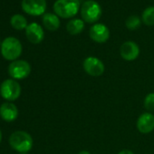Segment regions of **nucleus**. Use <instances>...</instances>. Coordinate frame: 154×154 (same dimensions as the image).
Masks as SVG:
<instances>
[{"label": "nucleus", "mask_w": 154, "mask_h": 154, "mask_svg": "<svg viewBox=\"0 0 154 154\" xmlns=\"http://www.w3.org/2000/svg\"><path fill=\"white\" fill-rule=\"evenodd\" d=\"M9 144L15 150L26 153L33 147V138L25 131H17L10 135Z\"/></svg>", "instance_id": "obj_1"}, {"label": "nucleus", "mask_w": 154, "mask_h": 154, "mask_svg": "<svg viewBox=\"0 0 154 154\" xmlns=\"http://www.w3.org/2000/svg\"><path fill=\"white\" fill-rule=\"evenodd\" d=\"M80 9L79 0H56L54 4V11L62 18H72Z\"/></svg>", "instance_id": "obj_2"}, {"label": "nucleus", "mask_w": 154, "mask_h": 154, "mask_svg": "<svg viewBox=\"0 0 154 154\" xmlns=\"http://www.w3.org/2000/svg\"><path fill=\"white\" fill-rule=\"evenodd\" d=\"M1 54L6 60L16 61L22 54L20 41L13 36L7 37L1 44Z\"/></svg>", "instance_id": "obj_3"}, {"label": "nucleus", "mask_w": 154, "mask_h": 154, "mask_svg": "<svg viewBox=\"0 0 154 154\" xmlns=\"http://www.w3.org/2000/svg\"><path fill=\"white\" fill-rule=\"evenodd\" d=\"M102 8L94 0L85 1L81 8V16L85 22L89 24H94L97 22L102 17Z\"/></svg>", "instance_id": "obj_4"}, {"label": "nucleus", "mask_w": 154, "mask_h": 154, "mask_svg": "<svg viewBox=\"0 0 154 154\" xmlns=\"http://www.w3.org/2000/svg\"><path fill=\"white\" fill-rule=\"evenodd\" d=\"M0 94L8 102L16 101L21 94V86L17 81L8 79L0 85Z\"/></svg>", "instance_id": "obj_5"}, {"label": "nucleus", "mask_w": 154, "mask_h": 154, "mask_svg": "<svg viewBox=\"0 0 154 154\" xmlns=\"http://www.w3.org/2000/svg\"><path fill=\"white\" fill-rule=\"evenodd\" d=\"M31 72V65L25 60L13 61L8 66V73L14 80L25 79Z\"/></svg>", "instance_id": "obj_6"}, {"label": "nucleus", "mask_w": 154, "mask_h": 154, "mask_svg": "<svg viewBox=\"0 0 154 154\" xmlns=\"http://www.w3.org/2000/svg\"><path fill=\"white\" fill-rule=\"evenodd\" d=\"M83 67L85 72L93 77H98L103 74L105 71L104 63L97 57L89 56L86 57L83 63Z\"/></svg>", "instance_id": "obj_7"}, {"label": "nucleus", "mask_w": 154, "mask_h": 154, "mask_svg": "<svg viewBox=\"0 0 154 154\" xmlns=\"http://www.w3.org/2000/svg\"><path fill=\"white\" fill-rule=\"evenodd\" d=\"M22 9L31 16H41L46 10L45 0H23Z\"/></svg>", "instance_id": "obj_8"}, {"label": "nucleus", "mask_w": 154, "mask_h": 154, "mask_svg": "<svg viewBox=\"0 0 154 154\" xmlns=\"http://www.w3.org/2000/svg\"><path fill=\"white\" fill-rule=\"evenodd\" d=\"M89 35L93 41L103 44L110 38V30L103 24H95L90 28Z\"/></svg>", "instance_id": "obj_9"}, {"label": "nucleus", "mask_w": 154, "mask_h": 154, "mask_svg": "<svg viewBox=\"0 0 154 154\" xmlns=\"http://www.w3.org/2000/svg\"><path fill=\"white\" fill-rule=\"evenodd\" d=\"M120 54L122 58L125 61H134L138 58L140 54V47L136 43L132 41H127L121 45Z\"/></svg>", "instance_id": "obj_10"}, {"label": "nucleus", "mask_w": 154, "mask_h": 154, "mask_svg": "<svg viewBox=\"0 0 154 154\" xmlns=\"http://www.w3.org/2000/svg\"><path fill=\"white\" fill-rule=\"evenodd\" d=\"M137 130L142 134H148L154 130V115L151 112H144L137 120Z\"/></svg>", "instance_id": "obj_11"}, {"label": "nucleus", "mask_w": 154, "mask_h": 154, "mask_svg": "<svg viewBox=\"0 0 154 154\" xmlns=\"http://www.w3.org/2000/svg\"><path fill=\"white\" fill-rule=\"evenodd\" d=\"M26 35L30 43L37 45L44 40L45 33L40 25L37 23H31L26 28Z\"/></svg>", "instance_id": "obj_12"}, {"label": "nucleus", "mask_w": 154, "mask_h": 154, "mask_svg": "<svg viewBox=\"0 0 154 154\" xmlns=\"http://www.w3.org/2000/svg\"><path fill=\"white\" fill-rule=\"evenodd\" d=\"M18 116V109L11 102L4 103L0 106V117L6 122H13Z\"/></svg>", "instance_id": "obj_13"}, {"label": "nucleus", "mask_w": 154, "mask_h": 154, "mask_svg": "<svg viewBox=\"0 0 154 154\" xmlns=\"http://www.w3.org/2000/svg\"><path fill=\"white\" fill-rule=\"evenodd\" d=\"M43 24L49 31H56L60 27V20L58 16L52 13H46L44 15Z\"/></svg>", "instance_id": "obj_14"}, {"label": "nucleus", "mask_w": 154, "mask_h": 154, "mask_svg": "<svg viewBox=\"0 0 154 154\" xmlns=\"http://www.w3.org/2000/svg\"><path fill=\"white\" fill-rule=\"evenodd\" d=\"M85 29V22L81 19H72L66 25L67 32L72 35H76L81 34Z\"/></svg>", "instance_id": "obj_15"}, {"label": "nucleus", "mask_w": 154, "mask_h": 154, "mask_svg": "<svg viewBox=\"0 0 154 154\" xmlns=\"http://www.w3.org/2000/svg\"><path fill=\"white\" fill-rule=\"evenodd\" d=\"M10 24L17 30L26 29L27 27V26H28L26 17L24 16H22V15H19V14H17V15H15V16H13L11 17Z\"/></svg>", "instance_id": "obj_16"}, {"label": "nucleus", "mask_w": 154, "mask_h": 154, "mask_svg": "<svg viewBox=\"0 0 154 154\" xmlns=\"http://www.w3.org/2000/svg\"><path fill=\"white\" fill-rule=\"evenodd\" d=\"M141 19L146 26H154V7L147 8L142 13Z\"/></svg>", "instance_id": "obj_17"}, {"label": "nucleus", "mask_w": 154, "mask_h": 154, "mask_svg": "<svg viewBox=\"0 0 154 154\" xmlns=\"http://www.w3.org/2000/svg\"><path fill=\"white\" fill-rule=\"evenodd\" d=\"M125 26L129 30H136L140 26V19L137 16H130L126 19Z\"/></svg>", "instance_id": "obj_18"}, {"label": "nucleus", "mask_w": 154, "mask_h": 154, "mask_svg": "<svg viewBox=\"0 0 154 154\" xmlns=\"http://www.w3.org/2000/svg\"><path fill=\"white\" fill-rule=\"evenodd\" d=\"M144 108L148 111V112H154V93H149L144 98Z\"/></svg>", "instance_id": "obj_19"}, {"label": "nucleus", "mask_w": 154, "mask_h": 154, "mask_svg": "<svg viewBox=\"0 0 154 154\" xmlns=\"http://www.w3.org/2000/svg\"><path fill=\"white\" fill-rule=\"evenodd\" d=\"M118 154H134V153L131 150H130V149H122Z\"/></svg>", "instance_id": "obj_20"}, {"label": "nucleus", "mask_w": 154, "mask_h": 154, "mask_svg": "<svg viewBox=\"0 0 154 154\" xmlns=\"http://www.w3.org/2000/svg\"><path fill=\"white\" fill-rule=\"evenodd\" d=\"M78 154H91L89 151H87V150H82V151H80Z\"/></svg>", "instance_id": "obj_21"}, {"label": "nucleus", "mask_w": 154, "mask_h": 154, "mask_svg": "<svg viewBox=\"0 0 154 154\" xmlns=\"http://www.w3.org/2000/svg\"><path fill=\"white\" fill-rule=\"evenodd\" d=\"M1 140H2V131L0 130V142H1Z\"/></svg>", "instance_id": "obj_22"}, {"label": "nucleus", "mask_w": 154, "mask_h": 154, "mask_svg": "<svg viewBox=\"0 0 154 154\" xmlns=\"http://www.w3.org/2000/svg\"><path fill=\"white\" fill-rule=\"evenodd\" d=\"M19 154H26V153H19Z\"/></svg>", "instance_id": "obj_23"}]
</instances>
